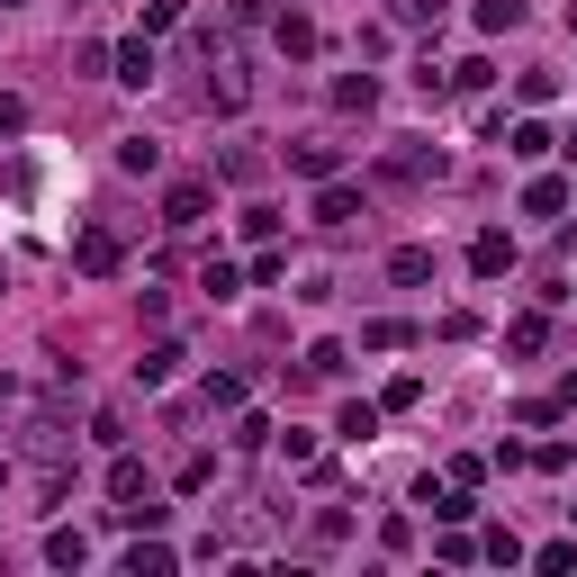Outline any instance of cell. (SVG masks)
<instances>
[{
  "label": "cell",
  "mask_w": 577,
  "mask_h": 577,
  "mask_svg": "<svg viewBox=\"0 0 577 577\" xmlns=\"http://www.w3.org/2000/svg\"><path fill=\"white\" fill-rule=\"evenodd\" d=\"M10 433H19V452H28L37 469H72V406H54V397H28Z\"/></svg>",
  "instance_id": "6da1fadb"
},
{
  "label": "cell",
  "mask_w": 577,
  "mask_h": 577,
  "mask_svg": "<svg viewBox=\"0 0 577 577\" xmlns=\"http://www.w3.org/2000/svg\"><path fill=\"white\" fill-rule=\"evenodd\" d=\"M109 515H118V524H163V505H154V469H144L135 452L109 460Z\"/></svg>",
  "instance_id": "7a4b0ae2"
},
{
  "label": "cell",
  "mask_w": 577,
  "mask_h": 577,
  "mask_svg": "<svg viewBox=\"0 0 577 577\" xmlns=\"http://www.w3.org/2000/svg\"><path fill=\"white\" fill-rule=\"evenodd\" d=\"M443 172H452L443 144H397V154H379V181L388 190H424V181H443Z\"/></svg>",
  "instance_id": "3957f363"
},
{
  "label": "cell",
  "mask_w": 577,
  "mask_h": 577,
  "mask_svg": "<svg viewBox=\"0 0 577 577\" xmlns=\"http://www.w3.org/2000/svg\"><path fill=\"white\" fill-rule=\"evenodd\" d=\"M207 207H216V181H172L163 190V226L190 235V226H207Z\"/></svg>",
  "instance_id": "277c9868"
},
{
  "label": "cell",
  "mask_w": 577,
  "mask_h": 577,
  "mask_svg": "<svg viewBox=\"0 0 577 577\" xmlns=\"http://www.w3.org/2000/svg\"><path fill=\"white\" fill-rule=\"evenodd\" d=\"M253 100V82H244V63H235V45L216 54V72H207V109H244Z\"/></svg>",
  "instance_id": "5b68a950"
},
{
  "label": "cell",
  "mask_w": 577,
  "mask_h": 577,
  "mask_svg": "<svg viewBox=\"0 0 577 577\" xmlns=\"http://www.w3.org/2000/svg\"><path fill=\"white\" fill-rule=\"evenodd\" d=\"M72 262H82L91 280H109V271H118V235H109V226H82V244H72Z\"/></svg>",
  "instance_id": "8992f818"
},
{
  "label": "cell",
  "mask_w": 577,
  "mask_h": 577,
  "mask_svg": "<svg viewBox=\"0 0 577 577\" xmlns=\"http://www.w3.org/2000/svg\"><path fill=\"white\" fill-rule=\"evenodd\" d=\"M415 505H433V524H469V515H478V505H469V487H433V478L415 487Z\"/></svg>",
  "instance_id": "52a82bcc"
},
{
  "label": "cell",
  "mask_w": 577,
  "mask_h": 577,
  "mask_svg": "<svg viewBox=\"0 0 577 577\" xmlns=\"http://www.w3.org/2000/svg\"><path fill=\"white\" fill-rule=\"evenodd\" d=\"M352 216H361V190L325 181V190H316V226H352Z\"/></svg>",
  "instance_id": "ba28073f"
},
{
  "label": "cell",
  "mask_w": 577,
  "mask_h": 577,
  "mask_svg": "<svg viewBox=\"0 0 577 577\" xmlns=\"http://www.w3.org/2000/svg\"><path fill=\"white\" fill-rule=\"evenodd\" d=\"M469 271H478V280H505V271H515V244H505V235H478V244H469Z\"/></svg>",
  "instance_id": "9c48e42d"
},
{
  "label": "cell",
  "mask_w": 577,
  "mask_h": 577,
  "mask_svg": "<svg viewBox=\"0 0 577 577\" xmlns=\"http://www.w3.org/2000/svg\"><path fill=\"white\" fill-rule=\"evenodd\" d=\"M181 361H190L181 343H154V352L135 361V379H144V388H163V379H181Z\"/></svg>",
  "instance_id": "30bf717a"
},
{
  "label": "cell",
  "mask_w": 577,
  "mask_h": 577,
  "mask_svg": "<svg viewBox=\"0 0 577 577\" xmlns=\"http://www.w3.org/2000/svg\"><path fill=\"white\" fill-rule=\"evenodd\" d=\"M288 172H307V181H334V172H343V154H334V144H288Z\"/></svg>",
  "instance_id": "8fae6325"
},
{
  "label": "cell",
  "mask_w": 577,
  "mask_h": 577,
  "mask_svg": "<svg viewBox=\"0 0 577 577\" xmlns=\"http://www.w3.org/2000/svg\"><path fill=\"white\" fill-rule=\"evenodd\" d=\"M271 37H280V54H316V19H298V10H280Z\"/></svg>",
  "instance_id": "7c38bea8"
},
{
  "label": "cell",
  "mask_w": 577,
  "mask_h": 577,
  "mask_svg": "<svg viewBox=\"0 0 577 577\" xmlns=\"http://www.w3.org/2000/svg\"><path fill=\"white\" fill-rule=\"evenodd\" d=\"M550 343V316H515V325H505V352H515V361H533Z\"/></svg>",
  "instance_id": "4fadbf2b"
},
{
  "label": "cell",
  "mask_w": 577,
  "mask_h": 577,
  "mask_svg": "<svg viewBox=\"0 0 577 577\" xmlns=\"http://www.w3.org/2000/svg\"><path fill=\"white\" fill-rule=\"evenodd\" d=\"M118 82H135V91L154 82V45H144V37H126V45H118Z\"/></svg>",
  "instance_id": "5bb4252c"
},
{
  "label": "cell",
  "mask_w": 577,
  "mask_h": 577,
  "mask_svg": "<svg viewBox=\"0 0 577 577\" xmlns=\"http://www.w3.org/2000/svg\"><path fill=\"white\" fill-rule=\"evenodd\" d=\"M559 207H568V181H559V172H541V181L524 190V216H559Z\"/></svg>",
  "instance_id": "9a60e30c"
},
{
  "label": "cell",
  "mask_w": 577,
  "mask_h": 577,
  "mask_svg": "<svg viewBox=\"0 0 577 577\" xmlns=\"http://www.w3.org/2000/svg\"><path fill=\"white\" fill-rule=\"evenodd\" d=\"M505 154H515V163H541V154H550V126H541V118H524L515 135H505Z\"/></svg>",
  "instance_id": "2e32d148"
},
{
  "label": "cell",
  "mask_w": 577,
  "mask_h": 577,
  "mask_svg": "<svg viewBox=\"0 0 577 577\" xmlns=\"http://www.w3.org/2000/svg\"><path fill=\"white\" fill-rule=\"evenodd\" d=\"M118 172H163V144L154 135H126L118 144Z\"/></svg>",
  "instance_id": "e0dca14e"
},
{
  "label": "cell",
  "mask_w": 577,
  "mask_h": 577,
  "mask_svg": "<svg viewBox=\"0 0 577 577\" xmlns=\"http://www.w3.org/2000/svg\"><path fill=\"white\" fill-rule=\"evenodd\" d=\"M388 280H406V288L433 280V253H424V244H397V253H388Z\"/></svg>",
  "instance_id": "ac0fdd59"
},
{
  "label": "cell",
  "mask_w": 577,
  "mask_h": 577,
  "mask_svg": "<svg viewBox=\"0 0 577 577\" xmlns=\"http://www.w3.org/2000/svg\"><path fill=\"white\" fill-rule=\"evenodd\" d=\"M334 109H379V82H371V72H343V82H334Z\"/></svg>",
  "instance_id": "d6986e66"
},
{
  "label": "cell",
  "mask_w": 577,
  "mask_h": 577,
  "mask_svg": "<svg viewBox=\"0 0 577 577\" xmlns=\"http://www.w3.org/2000/svg\"><path fill=\"white\" fill-rule=\"evenodd\" d=\"M334 433H343V443H371V433H379V406H361V397H352V406L334 415Z\"/></svg>",
  "instance_id": "ffe728a7"
},
{
  "label": "cell",
  "mask_w": 577,
  "mask_h": 577,
  "mask_svg": "<svg viewBox=\"0 0 577 577\" xmlns=\"http://www.w3.org/2000/svg\"><path fill=\"white\" fill-rule=\"evenodd\" d=\"M216 172H226V181H244V190H253V181H262V154H253V144H226V154H216Z\"/></svg>",
  "instance_id": "44dd1931"
},
{
  "label": "cell",
  "mask_w": 577,
  "mask_h": 577,
  "mask_svg": "<svg viewBox=\"0 0 577 577\" xmlns=\"http://www.w3.org/2000/svg\"><path fill=\"white\" fill-rule=\"evenodd\" d=\"M126 577H172V550H163V541H135V550H126Z\"/></svg>",
  "instance_id": "7402d4cb"
},
{
  "label": "cell",
  "mask_w": 577,
  "mask_h": 577,
  "mask_svg": "<svg viewBox=\"0 0 577 577\" xmlns=\"http://www.w3.org/2000/svg\"><path fill=\"white\" fill-rule=\"evenodd\" d=\"M443 82H452V91H487V82H496V63H487V54H469V63H452V72H443Z\"/></svg>",
  "instance_id": "603a6c76"
},
{
  "label": "cell",
  "mask_w": 577,
  "mask_h": 577,
  "mask_svg": "<svg viewBox=\"0 0 577 577\" xmlns=\"http://www.w3.org/2000/svg\"><path fill=\"white\" fill-rule=\"evenodd\" d=\"M45 559H54V568H82L91 541H82V533H45Z\"/></svg>",
  "instance_id": "cb8c5ba5"
},
{
  "label": "cell",
  "mask_w": 577,
  "mask_h": 577,
  "mask_svg": "<svg viewBox=\"0 0 577 577\" xmlns=\"http://www.w3.org/2000/svg\"><path fill=\"white\" fill-rule=\"evenodd\" d=\"M361 343H371V352H397V343H415L397 316H371V325H361Z\"/></svg>",
  "instance_id": "d4e9b609"
},
{
  "label": "cell",
  "mask_w": 577,
  "mask_h": 577,
  "mask_svg": "<svg viewBox=\"0 0 577 577\" xmlns=\"http://www.w3.org/2000/svg\"><path fill=\"white\" fill-rule=\"evenodd\" d=\"M515 19H524V0H478V28H487V37H505Z\"/></svg>",
  "instance_id": "484cf974"
},
{
  "label": "cell",
  "mask_w": 577,
  "mask_h": 577,
  "mask_svg": "<svg viewBox=\"0 0 577 577\" xmlns=\"http://www.w3.org/2000/svg\"><path fill=\"white\" fill-rule=\"evenodd\" d=\"M388 19L397 28H433V19H443V0H388Z\"/></svg>",
  "instance_id": "4316f807"
},
{
  "label": "cell",
  "mask_w": 577,
  "mask_h": 577,
  "mask_svg": "<svg viewBox=\"0 0 577 577\" xmlns=\"http://www.w3.org/2000/svg\"><path fill=\"white\" fill-rule=\"evenodd\" d=\"M199 288H207V298H235L244 271H235V262H207V271H199Z\"/></svg>",
  "instance_id": "83f0119b"
},
{
  "label": "cell",
  "mask_w": 577,
  "mask_h": 577,
  "mask_svg": "<svg viewBox=\"0 0 577 577\" xmlns=\"http://www.w3.org/2000/svg\"><path fill=\"white\" fill-rule=\"evenodd\" d=\"M91 433H100L109 452H126V406H100V415H91Z\"/></svg>",
  "instance_id": "f1b7e54d"
},
{
  "label": "cell",
  "mask_w": 577,
  "mask_h": 577,
  "mask_svg": "<svg viewBox=\"0 0 577 577\" xmlns=\"http://www.w3.org/2000/svg\"><path fill=\"white\" fill-rule=\"evenodd\" d=\"M172 478H181V496H199V487H207V478H216V460H207V452H190V460H181V469H172Z\"/></svg>",
  "instance_id": "f546056e"
},
{
  "label": "cell",
  "mask_w": 577,
  "mask_h": 577,
  "mask_svg": "<svg viewBox=\"0 0 577 577\" xmlns=\"http://www.w3.org/2000/svg\"><path fill=\"white\" fill-rule=\"evenodd\" d=\"M307 379H343V343H316L307 352Z\"/></svg>",
  "instance_id": "4dcf8cb0"
},
{
  "label": "cell",
  "mask_w": 577,
  "mask_h": 577,
  "mask_svg": "<svg viewBox=\"0 0 577 577\" xmlns=\"http://www.w3.org/2000/svg\"><path fill=\"white\" fill-rule=\"evenodd\" d=\"M207 406H226V415H235V406H244V379H235V371H216V379H207Z\"/></svg>",
  "instance_id": "1f68e13d"
},
{
  "label": "cell",
  "mask_w": 577,
  "mask_h": 577,
  "mask_svg": "<svg viewBox=\"0 0 577 577\" xmlns=\"http://www.w3.org/2000/svg\"><path fill=\"white\" fill-rule=\"evenodd\" d=\"M533 568H550V577H559V568H577V541H541V550H533Z\"/></svg>",
  "instance_id": "d6a6232c"
},
{
  "label": "cell",
  "mask_w": 577,
  "mask_h": 577,
  "mask_svg": "<svg viewBox=\"0 0 577 577\" xmlns=\"http://www.w3.org/2000/svg\"><path fill=\"white\" fill-rule=\"evenodd\" d=\"M19 406H28V379H10V371H0V424H19Z\"/></svg>",
  "instance_id": "836d02e7"
},
{
  "label": "cell",
  "mask_w": 577,
  "mask_h": 577,
  "mask_svg": "<svg viewBox=\"0 0 577 577\" xmlns=\"http://www.w3.org/2000/svg\"><path fill=\"white\" fill-rule=\"evenodd\" d=\"M28 126V100H0V135H19Z\"/></svg>",
  "instance_id": "e575fe53"
},
{
  "label": "cell",
  "mask_w": 577,
  "mask_h": 577,
  "mask_svg": "<svg viewBox=\"0 0 577 577\" xmlns=\"http://www.w3.org/2000/svg\"><path fill=\"white\" fill-rule=\"evenodd\" d=\"M235 19H244V28H253V19H271V0H235Z\"/></svg>",
  "instance_id": "d590c367"
},
{
  "label": "cell",
  "mask_w": 577,
  "mask_h": 577,
  "mask_svg": "<svg viewBox=\"0 0 577 577\" xmlns=\"http://www.w3.org/2000/svg\"><path fill=\"white\" fill-rule=\"evenodd\" d=\"M0 487H10V460H0Z\"/></svg>",
  "instance_id": "8d00e7d4"
},
{
  "label": "cell",
  "mask_w": 577,
  "mask_h": 577,
  "mask_svg": "<svg viewBox=\"0 0 577 577\" xmlns=\"http://www.w3.org/2000/svg\"><path fill=\"white\" fill-rule=\"evenodd\" d=\"M0 10H19V0H0Z\"/></svg>",
  "instance_id": "74e56055"
},
{
  "label": "cell",
  "mask_w": 577,
  "mask_h": 577,
  "mask_svg": "<svg viewBox=\"0 0 577 577\" xmlns=\"http://www.w3.org/2000/svg\"><path fill=\"white\" fill-rule=\"evenodd\" d=\"M568 524H577V505H568Z\"/></svg>",
  "instance_id": "f35d334b"
},
{
  "label": "cell",
  "mask_w": 577,
  "mask_h": 577,
  "mask_svg": "<svg viewBox=\"0 0 577 577\" xmlns=\"http://www.w3.org/2000/svg\"><path fill=\"white\" fill-rule=\"evenodd\" d=\"M568 28H577V10H568Z\"/></svg>",
  "instance_id": "ab89813d"
},
{
  "label": "cell",
  "mask_w": 577,
  "mask_h": 577,
  "mask_svg": "<svg viewBox=\"0 0 577 577\" xmlns=\"http://www.w3.org/2000/svg\"><path fill=\"white\" fill-rule=\"evenodd\" d=\"M0 288H10V280H0Z\"/></svg>",
  "instance_id": "60d3db41"
}]
</instances>
